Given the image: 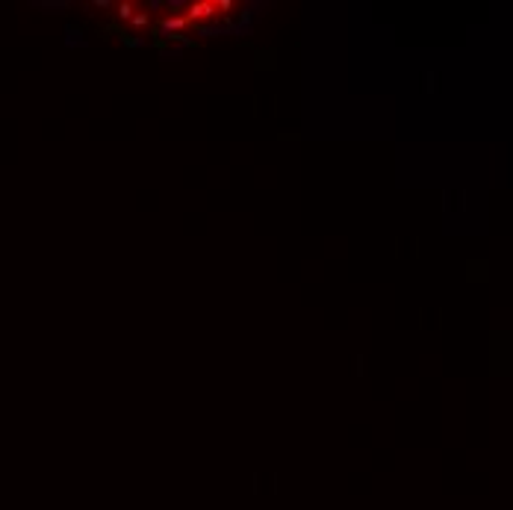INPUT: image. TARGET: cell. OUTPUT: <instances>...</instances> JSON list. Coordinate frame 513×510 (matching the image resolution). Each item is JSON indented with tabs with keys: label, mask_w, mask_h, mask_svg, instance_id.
I'll use <instances>...</instances> for the list:
<instances>
[{
	"label": "cell",
	"mask_w": 513,
	"mask_h": 510,
	"mask_svg": "<svg viewBox=\"0 0 513 510\" xmlns=\"http://www.w3.org/2000/svg\"><path fill=\"white\" fill-rule=\"evenodd\" d=\"M148 9H154V12H156V9H162V0H151V3H148Z\"/></svg>",
	"instance_id": "cell-14"
},
{
	"label": "cell",
	"mask_w": 513,
	"mask_h": 510,
	"mask_svg": "<svg viewBox=\"0 0 513 510\" xmlns=\"http://www.w3.org/2000/svg\"><path fill=\"white\" fill-rule=\"evenodd\" d=\"M30 6H33V9H42V12H48V15H62V12H68L74 3L71 0H33Z\"/></svg>",
	"instance_id": "cell-3"
},
{
	"label": "cell",
	"mask_w": 513,
	"mask_h": 510,
	"mask_svg": "<svg viewBox=\"0 0 513 510\" xmlns=\"http://www.w3.org/2000/svg\"><path fill=\"white\" fill-rule=\"evenodd\" d=\"M275 3H263V0H251V3H245V9L239 12L236 21H230V36H251V30H254V21L257 18H263L269 9H272Z\"/></svg>",
	"instance_id": "cell-1"
},
{
	"label": "cell",
	"mask_w": 513,
	"mask_h": 510,
	"mask_svg": "<svg viewBox=\"0 0 513 510\" xmlns=\"http://www.w3.org/2000/svg\"><path fill=\"white\" fill-rule=\"evenodd\" d=\"M115 15L124 18V21H130V18H133V6L127 3V0H124V3H115Z\"/></svg>",
	"instance_id": "cell-9"
},
{
	"label": "cell",
	"mask_w": 513,
	"mask_h": 510,
	"mask_svg": "<svg viewBox=\"0 0 513 510\" xmlns=\"http://www.w3.org/2000/svg\"><path fill=\"white\" fill-rule=\"evenodd\" d=\"M183 53H186V50L177 48V45H171V48H159V59H162V62H180V59H183Z\"/></svg>",
	"instance_id": "cell-7"
},
{
	"label": "cell",
	"mask_w": 513,
	"mask_h": 510,
	"mask_svg": "<svg viewBox=\"0 0 513 510\" xmlns=\"http://www.w3.org/2000/svg\"><path fill=\"white\" fill-rule=\"evenodd\" d=\"M233 6H236V3H233V0H218V3H215V9H224V12H230V9H233Z\"/></svg>",
	"instance_id": "cell-12"
},
{
	"label": "cell",
	"mask_w": 513,
	"mask_h": 510,
	"mask_svg": "<svg viewBox=\"0 0 513 510\" xmlns=\"http://www.w3.org/2000/svg\"><path fill=\"white\" fill-rule=\"evenodd\" d=\"M203 38H215V36H230V21H215V24L201 27Z\"/></svg>",
	"instance_id": "cell-6"
},
{
	"label": "cell",
	"mask_w": 513,
	"mask_h": 510,
	"mask_svg": "<svg viewBox=\"0 0 513 510\" xmlns=\"http://www.w3.org/2000/svg\"><path fill=\"white\" fill-rule=\"evenodd\" d=\"M95 6H97V9H112V3H109V0H95Z\"/></svg>",
	"instance_id": "cell-13"
},
{
	"label": "cell",
	"mask_w": 513,
	"mask_h": 510,
	"mask_svg": "<svg viewBox=\"0 0 513 510\" xmlns=\"http://www.w3.org/2000/svg\"><path fill=\"white\" fill-rule=\"evenodd\" d=\"M162 6H166V9H186L189 3H186V0H166Z\"/></svg>",
	"instance_id": "cell-11"
},
{
	"label": "cell",
	"mask_w": 513,
	"mask_h": 510,
	"mask_svg": "<svg viewBox=\"0 0 513 510\" xmlns=\"http://www.w3.org/2000/svg\"><path fill=\"white\" fill-rule=\"evenodd\" d=\"M121 42H124L130 50H142L145 45H148V38H142V36H121Z\"/></svg>",
	"instance_id": "cell-8"
},
{
	"label": "cell",
	"mask_w": 513,
	"mask_h": 510,
	"mask_svg": "<svg viewBox=\"0 0 513 510\" xmlns=\"http://www.w3.org/2000/svg\"><path fill=\"white\" fill-rule=\"evenodd\" d=\"M86 45H89V42H86V36L77 30V27H74V24L65 27V48L74 50V48H86Z\"/></svg>",
	"instance_id": "cell-5"
},
{
	"label": "cell",
	"mask_w": 513,
	"mask_h": 510,
	"mask_svg": "<svg viewBox=\"0 0 513 510\" xmlns=\"http://www.w3.org/2000/svg\"><path fill=\"white\" fill-rule=\"evenodd\" d=\"M130 21H133V27H139V30H142V27H148V15H145V12H133Z\"/></svg>",
	"instance_id": "cell-10"
},
{
	"label": "cell",
	"mask_w": 513,
	"mask_h": 510,
	"mask_svg": "<svg viewBox=\"0 0 513 510\" xmlns=\"http://www.w3.org/2000/svg\"><path fill=\"white\" fill-rule=\"evenodd\" d=\"M186 9H189V12L183 15V18H189V21H210V18L215 15V3L201 0V3H189Z\"/></svg>",
	"instance_id": "cell-2"
},
{
	"label": "cell",
	"mask_w": 513,
	"mask_h": 510,
	"mask_svg": "<svg viewBox=\"0 0 513 510\" xmlns=\"http://www.w3.org/2000/svg\"><path fill=\"white\" fill-rule=\"evenodd\" d=\"M183 27H186V18H183V15L162 18V21H159V36L168 38V36H174V33H183Z\"/></svg>",
	"instance_id": "cell-4"
}]
</instances>
